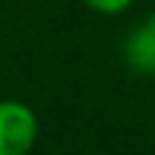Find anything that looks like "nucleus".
Here are the masks:
<instances>
[{
    "mask_svg": "<svg viewBox=\"0 0 155 155\" xmlns=\"http://www.w3.org/2000/svg\"><path fill=\"white\" fill-rule=\"evenodd\" d=\"M38 141V115L23 101H0V155H29Z\"/></svg>",
    "mask_w": 155,
    "mask_h": 155,
    "instance_id": "obj_1",
    "label": "nucleus"
},
{
    "mask_svg": "<svg viewBox=\"0 0 155 155\" xmlns=\"http://www.w3.org/2000/svg\"><path fill=\"white\" fill-rule=\"evenodd\" d=\"M127 63L141 75H155V12L129 32L124 43Z\"/></svg>",
    "mask_w": 155,
    "mask_h": 155,
    "instance_id": "obj_2",
    "label": "nucleus"
},
{
    "mask_svg": "<svg viewBox=\"0 0 155 155\" xmlns=\"http://www.w3.org/2000/svg\"><path fill=\"white\" fill-rule=\"evenodd\" d=\"M89 9H95L98 15H118V12H127L135 0H83Z\"/></svg>",
    "mask_w": 155,
    "mask_h": 155,
    "instance_id": "obj_3",
    "label": "nucleus"
}]
</instances>
